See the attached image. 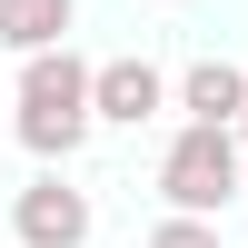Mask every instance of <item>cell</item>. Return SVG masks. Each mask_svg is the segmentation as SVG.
Here are the masks:
<instances>
[{
  "instance_id": "obj_3",
  "label": "cell",
  "mask_w": 248,
  "mask_h": 248,
  "mask_svg": "<svg viewBox=\"0 0 248 248\" xmlns=\"http://www.w3.org/2000/svg\"><path fill=\"white\" fill-rule=\"evenodd\" d=\"M10 238L20 248H90V189H70L60 169H40L10 199Z\"/></svg>"
},
{
  "instance_id": "obj_1",
  "label": "cell",
  "mask_w": 248,
  "mask_h": 248,
  "mask_svg": "<svg viewBox=\"0 0 248 248\" xmlns=\"http://www.w3.org/2000/svg\"><path fill=\"white\" fill-rule=\"evenodd\" d=\"M10 129H20V149H30L40 169H50V159H79L90 129H99V60H79V50L20 60V109H10Z\"/></svg>"
},
{
  "instance_id": "obj_2",
  "label": "cell",
  "mask_w": 248,
  "mask_h": 248,
  "mask_svg": "<svg viewBox=\"0 0 248 248\" xmlns=\"http://www.w3.org/2000/svg\"><path fill=\"white\" fill-rule=\"evenodd\" d=\"M159 199H169V218H218L229 199H248V139L179 119V139L159 149Z\"/></svg>"
},
{
  "instance_id": "obj_6",
  "label": "cell",
  "mask_w": 248,
  "mask_h": 248,
  "mask_svg": "<svg viewBox=\"0 0 248 248\" xmlns=\"http://www.w3.org/2000/svg\"><path fill=\"white\" fill-rule=\"evenodd\" d=\"M70 20H79V0H0V50H20V60L70 50Z\"/></svg>"
},
{
  "instance_id": "obj_8",
  "label": "cell",
  "mask_w": 248,
  "mask_h": 248,
  "mask_svg": "<svg viewBox=\"0 0 248 248\" xmlns=\"http://www.w3.org/2000/svg\"><path fill=\"white\" fill-rule=\"evenodd\" d=\"M238 139H248V119H238Z\"/></svg>"
},
{
  "instance_id": "obj_5",
  "label": "cell",
  "mask_w": 248,
  "mask_h": 248,
  "mask_svg": "<svg viewBox=\"0 0 248 248\" xmlns=\"http://www.w3.org/2000/svg\"><path fill=\"white\" fill-rule=\"evenodd\" d=\"M179 109H189L199 129H238L248 119V70L238 60H189V70H179Z\"/></svg>"
},
{
  "instance_id": "obj_7",
  "label": "cell",
  "mask_w": 248,
  "mask_h": 248,
  "mask_svg": "<svg viewBox=\"0 0 248 248\" xmlns=\"http://www.w3.org/2000/svg\"><path fill=\"white\" fill-rule=\"evenodd\" d=\"M139 248H218V218H159Z\"/></svg>"
},
{
  "instance_id": "obj_4",
  "label": "cell",
  "mask_w": 248,
  "mask_h": 248,
  "mask_svg": "<svg viewBox=\"0 0 248 248\" xmlns=\"http://www.w3.org/2000/svg\"><path fill=\"white\" fill-rule=\"evenodd\" d=\"M159 109H179V79L159 60H99V129H139Z\"/></svg>"
}]
</instances>
